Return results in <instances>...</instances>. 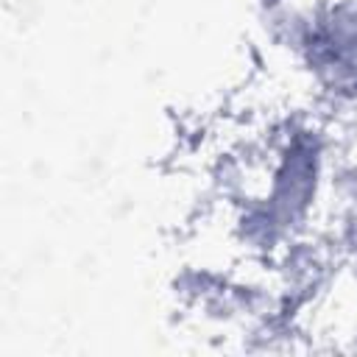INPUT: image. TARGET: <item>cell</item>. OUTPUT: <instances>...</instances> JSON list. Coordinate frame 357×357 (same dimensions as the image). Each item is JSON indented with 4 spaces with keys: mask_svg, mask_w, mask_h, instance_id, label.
<instances>
[{
    "mask_svg": "<svg viewBox=\"0 0 357 357\" xmlns=\"http://www.w3.org/2000/svg\"><path fill=\"white\" fill-rule=\"evenodd\" d=\"M329 139L318 126L290 123L265 156L259 181H245L234 231L245 251L271 257L307 231L329 176Z\"/></svg>",
    "mask_w": 357,
    "mask_h": 357,
    "instance_id": "obj_1",
    "label": "cell"
},
{
    "mask_svg": "<svg viewBox=\"0 0 357 357\" xmlns=\"http://www.w3.org/2000/svg\"><path fill=\"white\" fill-rule=\"evenodd\" d=\"M265 28L332 103H357V0H268Z\"/></svg>",
    "mask_w": 357,
    "mask_h": 357,
    "instance_id": "obj_2",
    "label": "cell"
}]
</instances>
